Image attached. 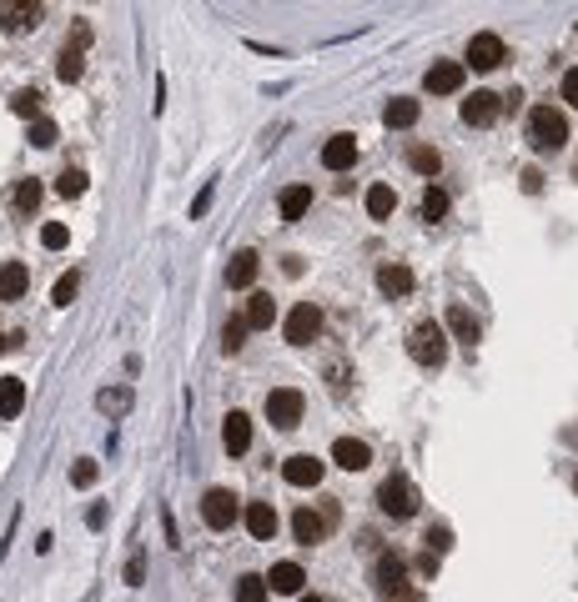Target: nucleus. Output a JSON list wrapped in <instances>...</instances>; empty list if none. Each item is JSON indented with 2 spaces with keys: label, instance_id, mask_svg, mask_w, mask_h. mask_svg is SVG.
I'll list each match as a JSON object with an SVG mask.
<instances>
[{
  "label": "nucleus",
  "instance_id": "f257e3e1",
  "mask_svg": "<svg viewBox=\"0 0 578 602\" xmlns=\"http://www.w3.org/2000/svg\"><path fill=\"white\" fill-rule=\"evenodd\" d=\"M528 141H533V151H559L563 141H568V121H563V110L533 106L528 110Z\"/></svg>",
  "mask_w": 578,
  "mask_h": 602
},
{
  "label": "nucleus",
  "instance_id": "f03ea898",
  "mask_svg": "<svg viewBox=\"0 0 578 602\" xmlns=\"http://www.w3.org/2000/svg\"><path fill=\"white\" fill-rule=\"evenodd\" d=\"M377 598L382 602H418V592H412V583H407L403 552H388L382 562H377Z\"/></svg>",
  "mask_w": 578,
  "mask_h": 602
},
{
  "label": "nucleus",
  "instance_id": "7ed1b4c3",
  "mask_svg": "<svg viewBox=\"0 0 578 602\" xmlns=\"http://www.w3.org/2000/svg\"><path fill=\"white\" fill-rule=\"evenodd\" d=\"M407 352L418 367H443V356H448V341H443V326L438 322H418L407 331Z\"/></svg>",
  "mask_w": 578,
  "mask_h": 602
},
{
  "label": "nucleus",
  "instance_id": "20e7f679",
  "mask_svg": "<svg viewBox=\"0 0 578 602\" xmlns=\"http://www.w3.org/2000/svg\"><path fill=\"white\" fill-rule=\"evenodd\" d=\"M302 412H307V401H302L297 386H277V392H266V422H272V427L292 432V427L302 422Z\"/></svg>",
  "mask_w": 578,
  "mask_h": 602
},
{
  "label": "nucleus",
  "instance_id": "39448f33",
  "mask_svg": "<svg viewBox=\"0 0 578 602\" xmlns=\"http://www.w3.org/2000/svg\"><path fill=\"white\" fill-rule=\"evenodd\" d=\"M236 517H247V507L236 502V492H227V487H212V492L202 497V522H206V527L227 532V527H236Z\"/></svg>",
  "mask_w": 578,
  "mask_h": 602
},
{
  "label": "nucleus",
  "instance_id": "423d86ee",
  "mask_svg": "<svg viewBox=\"0 0 578 602\" xmlns=\"http://www.w3.org/2000/svg\"><path fill=\"white\" fill-rule=\"evenodd\" d=\"M332 522H337V507H332V502H322V512H312V507H297V512H292V532H297L302 547L322 542Z\"/></svg>",
  "mask_w": 578,
  "mask_h": 602
},
{
  "label": "nucleus",
  "instance_id": "0eeeda50",
  "mask_svg": "<svg viewBox=\"0 0 578 602\" xmlns=\"http://www.w3.org/2000/svg\"><path fill=\"white\" fill-rule=\"evenodd\" d=\"M377 507L388 512V517H412V512H418L412 482H407V477H388L382 487H377Z\"/></svg>",
  "mask_w": 578,
  "mask_h": 602
},
{
  "label": "nucleus",
  "instance_id": "6e6552de",
  "mask_svg": "<svg viewBox=\"0 0 578 602\" xmlns=\"http://www.w3.org/2000/svg\"><path fill=\"white\" fill-rule=\"evenodd\" d=\"M86 46H91V26L76 20V31H71V46H61L56 56V76L61 80H81V65H86Z\"/></svg>",
  "mask_w": 578,
  "mask_h": 602
},
{
  "label": "nucleus",
  "instance_id": "1a4fd4ad",
  "mask_svg": "<svg viewBox=\"0 0 578 602\" xmlns=\"http://www.w3.org/2000/svg\"><path fill=\"white\" fill-rule=\"evenodd\" d=\"M317 337H322V307L297 301L292 316H287V341H292V347H307V341H317Z\"/></svg>",
  "mask_w": 578,
  "mask_h": 602
},
{
  "label": "nucleus",
  "instance_id": "9d476101",
  "mask_svg": "<svg viewBox=\"0 0 578 602\" xmlns=\"http://www.w3.org/2000/svg\"><path fill=\"white\" fill-rule=\"evenodd\" d=\"M503 61H508V46H503V35L478 31V35L468 41V65H473V71H498Z\"/></svg>",
  "mask_w": 578,
  "mask_h": 602
},
{
  "label": "nucleus",
  "instance_id": "9b49d317",
  "mask_svg": "<svg viewBox=\"0 0 578 602\" xmlns=\"http://www.w3.org/2000/svg\"><path fill=\"white\" fill-rule=\"evenodd\" d=\"M41 16H46L41 0H5L0 5V26L5 31H31V26H41Z\"/></svg>",
  "mask_w": 578,
  "mask_h": 602
},
{
  "label": "nucleus",
  "instance_id": "f8f14e48",
  "mask_svg": "<svg viewBox=\"0 0 578 602\" xmlns=\"http://www.w3.org/2000/svg\"><path fill=\"white\" fill-rule=\"evenodd\" d=\"M498 116H503V95H493V91H473L463 101V121L468 126H493Z\"/></svg>",
  "mask_w": 578,
  "mask_h": 602
},
{
  "label": "nucleus",
  "instance_id": "ddd939ff",
  "mask_svg": "<svg viewBox=\"0 0 578 602\" xmlns=\"http://www.w3.org/2000/svg\"><path fill=\"white\" fill-rule=\"evenodd\" d=\"M332 462L343 467V472H362V467L373 462V447L358 442V437H337V442H332Z\"/></svg>",
  "mask_w": 578,
  "mask_h": 602
},
{
  "label": "nucleus",
  "instance_id": "4468645a",
  "mask_svg": "<svg viewBox=\"0 0 578 602\" xmlns=\"http://www.w3.org/2000/svg\"><path fill=\"white\" fill-rule=\"evenodd\" d=\"M281 477L292 482V487H317L322 482V462H317L312 452H297V457L281 462Z\"/></svg>",
  "mask_w": 578,
  "mask_h": 602
},
{
  "label": "nucleus",
  "instance_id": "2eb2a0df",
  "mask_svg": "<svg viewBox=\"0 0 578 602\" xmlns=\"http://www.w3.org/2000/svg\"><path fill=\"white\" fill-rule=\"evenodd\" d=\"M322 166L328 171H352L358 166V136H332L322 146Z\"/></svg>",
  "mask_w": 578,
  "mask_h": 602
},
{
  "label": "nucleus",
  "instance_id": "dca6fc26",
  "mask_svg": "<svg viewBox=\"0 0 578 602\" xmlns=\"http://www.w3.org/2000/svg\"><path fill=\"white\" fill-rule=\"evenodd\" d=\"M463 86V61H438L428 65V91L433 95H453Z\"/></svg>",
  "mask_w": 578,
  "mask_h": 602
},
{
  "label": "nucleus",
  "instance_id": "f3484780",
  "mask_svg": "<svg viewBox=\"0 0 578 602\" xmlns=\"http://www.w3.org/2000/svg\"><path fill=\"white\" fill-rule=\"evenodd\" d=\"M221 442H227V452H232V457H242V452L251 447V417H247V412H227Z\"/></svg>",
  "mask_w": 578,
  "mask_h": 602
},
{
  "label": "nucleus",
  "instance_id": "a211bd4d",
  "mask_svg": "<svg viewBox=\"0 0 578 602\" xmlns=\"http://www.w3.org/2000/svg\"><path fill=\"white\" fill-rule=\"evenodd\" d=\"M302 583H307V572L297 562H277V568L266 572V587L272 592H287V598H302Z\"/></svg>",
  "mask_w": 578,
  "mask_h": 602
},
{
  "label": "nucleus",
  "instance_id": "6ab92c4d",
  "mask_svg": "<svg viewBox=\"0 0 578 602\" xmlns=\"http://www.w3.org/2000/svg\"><path fill=\"white\" fill-rule=\"evenodd\" d=\"M418 116H422V106L412 101V95H392L388 106H382V126H392V131H407Z\"/></svg>",
  "mask_w": 578,
  "mask_h": 602
},
{
  "label": "nucleus",
  "instance_id": "aec40b11",
  "mask_svg": "<svg viewBox=\"0 0 578 602\" xmlns=\"http://www.w3.org/2000/svg\"><path fill=\"white\" fill-rule=\"evenodd\" d=\"M247 532L257 542H272V532H277V512H272V502H247Z\"/></svg>",
  "mask_w": 578,
  "mask_h": 602
},
{
  "label": "nucleus",
  "instance_id": "412c9836",
  "mask_svg": "<svg viewBox=\"0 0 578 602\" xmlns=\"http://www.w3.org/2000/svg\"><path fill=\"white\" fill-rule=\"evenodd\" d=\"M26 286H31L26 262H5V266H0V301H20V296H26Z\"/></svg>",
  "mask_w": 578,
  "mask_h": 602
},
{
  "label": "nucleus",
  "instance_id": "4be33fe9",
  "mask_svg": "<svg viewBox=\"0 0 578 602\" xmlns=\"http://www.w3.org/2000/svg\"><path fill=\"white\" fill-rule=\"evenodd\" d=\"M26 412V382L20 377H0V422H11Z\"/></svg>",
  "mask_w": 578,
  "mask_h": 602
},
{
  "label": "nucleus",
  "instance_id": "5701e85b",
  "mask_svg": "<svg viewBox=\"0 0 578 602\" xmlns=\"http://www.w3.org/2000/svg\"><path fill=\"white\" fill-rule=\"evenodd\" d=\"M251 281H257V251H236L232 266H227V286H232V292H247Z\"/></svg>",
  "mask_w": 578,
  "mask_h": 602
},
{
  "label": "nucleus",
  "instance_id": "b1692460",
  "mask_svg": "<svg viewBox=\"0 0 578 602\" xmlns=\"http://www.w3.org/2000/svg\"><path fill=\"white\" fill-rule=\"evenodd\" d=\"M377 286H382L388 296H407L412 286H418V281H412V271H407L403 262H388L382 271H377Z\"/></svg>",
  "mask_w": 578,
  "mask_h": 602
},
{
  "label": "nucleus",
  "instance_id": "393cba45",
  "mask_svg": "<svg viewBox=\"0 0 578 602\" xmlns=\"http://www.w3.org/2000/svg\"><path fill=\"white\" fill-rule=\"evenodd\" d=\"M307 206H312V191H307V186H287L281 201H277L281 221H302V217H307Z\"/></svg>",
  "mask_w": 578,
  "mask_h": 602
},
{
  "label": "nucleus",
  "instance_id": "a878e982",
  "mask_svg": "<svg viewBox=\"0 0 578 602\" xmlns=\"http://www.w3.org/2000/svg\"><path fill=\"white\" fill-rule=\"evenodd\" d=\"M242 316H247V326H251V331H266V326L277 322V301H272L266 292H257V296L247 301V311H242Z\"/></svg>",
  "mask_w": 578,
  "mask_h": 602
},
{
  "label": "nucleus",
  "instance_id": "bb28decb",
  "mask_svg": "<svg viewBox=\"0 0 578 602\" xmlns=\"http://www.w3.org/2000/svg\"><path fill=\"white\" fill-rule=\"evenodd\" d=\"M392 211H397V191H392L388 181H377L373 191H367V217H373V221H388Z\"/></svg>",
  "mask_w": 578,
  "mask_h": 602
},
{
  "label": "nucleus",
  "instance_id": "cd10ccee",
  "mask_svg": "<svg viewBox=\"0 0 578 602\" xmlns=\"http://www.w3.org/2000/svg\"><path fill=\"white\" fill-rule=\"evenodd\" d=\"M11 206H16V211H35V206H41V181H35V176L16 181L11 186Z\"/></svg>",
  "mask_w": 578,
  "mask_h": 602
},
{
  "label": "nucleus",
  "instance_id": "c85d7f7f",
  "mask_svg": "<svg viewBox=\"0 0 578 602\" xmlns=\"http://www.w3.org/2000/svg\"><path fill=\"white\" fill-rule=\"evenodd\" d=\"M418 211H422V221H443V217H448V191H443V186H428Z\"/></svg>",
  "mask_w": 578,
  "mask_h": 602
},
{
  "label": "nucleus",
  "instance_id": "c756f323",
  "mask_svg": "<svg viewBox=\"0 0 578 602\" xmlns=\"http://www.w3.org/2000/svg\"><path fill=\"white\" fill-rule=\"evenodd\" d=\"M448 326H453V337L463 341V347H473V341H478V322H473L463 307H448Z\"/></svg>",
  "mask_w": 578,
  "mask_h": 602
},
{
  "label": "nucleus",
  "instance_id": "7c9ffc66",
  "mask_svg": "<svg viewBox=\"0 0 578 602\" xmlns=\"http://www.w3.org/2000/svg\"><path fill=\"white\" fill-rule=\"evenodd\" d=\"M236 602H266V577H262V572L236 577Z\"/></svg>",
  "mask_w": 578,
  "mask_h": 602
},
{
  "label": "nucleus",
  "instance_id": "2f4dec72",
  "mask_svg": "<svg viewBox=\"0 0 578 602\" xmlns=\"http://www.w3.org/2000/svg\"><path fill=\"white\" fill-rule=\"evenodd\" d=\"M56 191H61L66 201H76L81 191H86V171H81V166H66L61 176H56Z\"/></svg>",
  "mask_w": 578,
  "mask_h": 602
},
{
  "label": "nucleus",
  "instance_id": "473e14b6",
  "mask_svg": "<svg viewBox=\"0 0 578 602\" xmlns=\"http://www.w3.org/2000/svg\"><path fill=\"white\" fill-rule=\"evenodd\" d=\"M101 412H106V417H126V407H131V392H126V386H111V392H101Z\"/></svg>",
  "mask_w": 578,
  "mask_h": 602
},
{
  "label": "nucleus",
  "instance_id": "72a5a7b5",
  "mask_svg": "<svg viewBox=\"0 0 578 602\" xmlns=\"http://www.w3.org/2000/svg\"><path fill=\"white\" fill-rule=\"evenodd\" d=\"M407 161H412V171H422V176H438V151H433V146H412V151H407Z\"/></svg>",
  "mask_w": 578,
  "mask_h": 602
},
{
  "label": "nucleus",
  "instance_id": "f704fd0d",
  "mask_svg": "<svg viewBox=\"0 0 578 602\" xmlns=\"http://www.w3.org/2000/svg\"><path fill=\"white\" fill-rule=\"evenodd\" d=\"M247 331H251L247 316H232V322H227V331H221V347H227V356L242 352V337H247Z\"/></svg>",
  "mask_w": 578,
  "mask_h": 602
},
{
  "label": "nucleus",
  "instance_id": "c9c22d12",
  "mask_svg": "<svg viewBox=\"0 0 578 602\" xmlns=\"http://www.w3.org/2000/svg\"><path fill=\"white\" fill-rule=\"evenodd\" d=\"M76 292H81V277H76V271H66V277L56 281L50 301H56V307H71V301H76Z\"/></svg>",
  "mask_w": 578,
  "mask_h": 602
},
{
  "label": "nucleus",
  "instance_id": "e433bc0d",
  "mask_svg": "<svg viewBox=\"0 0 578 602\" xmlns=\"http://www.w3.org/2000/svg\"><path fill=\"white\" fill-rule=\"evenodd\" d=\"M66 241H71V232H66L61 221H46V226H41V247L46 251H61Z\"/></svg>",
  "mask_w": 578,
  "mask_h": 602
},
{
  "label": "nucleus",
  "instance_id": "4c0bfd02",
  "mask_svg": "<svg viewBox=\"0 0 578 602\" xmlns=\"http://www.w3.org/2000/svg\"><path fill=\"white\" fill-rule=\"evenodd\" d=\"M31 146H41V151H46V146H56V121H50V116L31 121Z\"/></svg>",
  "mask_w": 578,
  "mask_h": 602
},
{
  "label": "nucleus",
  "instance_id": "58836bf2",
  "mask_svg": "<svg viewBox=\"0 0 578 602\" xmlns=\"http://www.w3.org/2000/svg\"><path fill=\"white\" fill-rule=\"evenodd\" d=\"M11 110H16V116H31V121H41V95H35V91H20L16 101H11Z\"/></svg>",
  "mask_w": 578,
  "mask_h": 602
},
{
  "label": "nucleus",
  "instance_id": "ea45409f",
  "mask_svg": "<svg viewBox=\"0 0 578 602\" xmlns=\"http://www.w3.org/2000/svg\"><path fill=\"white\" fill-rule=\"evenodd\" d=\"M96 477H101V467H96L91 462V457H81V462L76 467H71V482H76V487H91V482Z\"/></svg>",
  "mask_w": 578,
  "mask_h": 602
},
{
  "label": "nucleus",
  "instance_id": "a19ab883",
  "mask_svg": "<svg viewBox=\"0 0 578 602\" xmlns=\"http://www.w3.org/2000/svg\"><path fill=\"white\" fill-rule=\"evenodd\" d=\"M428 542H433V552H448V547H453V532H448V527H433Z\"/></svg>",
  "mask_w": 578,
  "mask_h": 602
},
{
  "label": "nucleus",
  "instance_id": "79ce46f5",
  "mask_svg": "<svg viewBox=\"0 0 578 602\" xmlns=\"http://www.w3.org/2000/svg\"><path fill=\"white\" fill-rule=\"evenodd\" d=\"M563 101L578 110V71H568V76H563Z\"/></svg>",
  "mask_w": 578,
  "mask_h": 602
},
{
  "label": "nucleus",
  "instance_id": "37998d69",
  "mask_svg": "<svg viewBox=\"0 0 578 602\" xmlns=\"http://www.w3.org/2000/svg\"><path fill=\"white\" fill-rule=\"evenodd\" d=\"M141 577H146V562H141V557H131V562H126V583L141 587Z\"/></svg>",
  "mask_w": 578,
  "mask_h": 602
},
{
  "label": "nucleus",
  "instance_id": "c03bdc74",
  "mask_svg": "<svg viewBox=\"0 0 578 602\" xmlns=\"http://www.w3.org/2000/svg\"><path fill=\"white\" fill-rule=\"evenodd\" d=\"M206 206H212V186H206L197 201H191V217H206Z\"/></svg>",
  "mask_w": 578,
  "mask_h": 602
},
{
  "label": "nucleus",
  "instance_id": "a18cd8bd",
  "mask_svg": "<svg viewBox=\"0 0 578 602\" xmlns=\"http://www.w3.org/2000/svg\"><path fill=\"white\" fill-rule=\"evenodd\" d=\"M297 602H328V598H312V592H307V598H297Z\"/></svg>",
  "mask_w": 578,
  "mask_h": 602
},
{
  "label": "nucleus",
  "instance_id": "49530a36",
  "mask_svg": "<svg viewBox=\"0 0 578 602\" xmlns=\"http://www.w3.org/2000/svg\"><path fill=\"white\" fill-rule=\"evenodd\" d=\"M574 176H578V166H574Z\"/></svg>",
  "mask_w": 578,
  "mask_h": 602
},
{
  "label": "nucleus",
  "instance_id": "de8ad7c7",
  "mask_svg": "<svg viewBox=\"0 0 578 602\" xmlns=\"http://www.w3.org/2000/svg\"><path fill=\"white\" fill-rule=\"evenodd\" d=\"M0 347H5V341H0Z\"/></svg>",
  "mask_w": 578,
  "mask_h": 602
}]
</instances>
